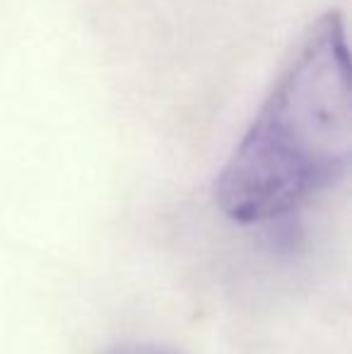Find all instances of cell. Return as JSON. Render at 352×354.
<instances>
[{
  "mask_svg": "<svg viewBox=\"0 0 352 354\" xmlns=\"http://www.w3.org/2000/svg\"><path fill=\"white\" fill-rule=\"evenodd\" d=\"M350 159L348 39L340 12H326L222 167L215 203L232 222H270L343 181Z\"/></svg>",
  "mask_w": 352,
  "mask_h": 354,
  "instance_id": "obj_1",
  "label": "cell"
},
{
  "mask_svg": "<svg viewBox=\"0 0 352 354\" xmlns=\"http://www.w3.org/2000/svg\"><path fill=\"white\" fill-rule=\"evenodd\" d=\"M104 354H181L169 345H160V342H123V345H113L111 350Z\"/></svg>",
  "mask_w": 352,
  "mask_h": 354,
  "instance_id": "obj_2",
  "label": "cell"
}]
</instances>
